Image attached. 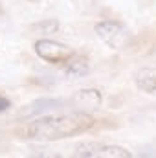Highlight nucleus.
Masks as SVG:
<instances>
[{"mask_svg":"<svg viewBox=\"0 0 156 158\" xmlns=\"http://www.w3.org/2000/svg\"><path fill=\"white\" fill-rule=\"evenodd\" d=\"M96 119L88 112L76 110L72 114L59 116H39L26 129V138L35 142H57L70 136H77L94 127Z\"/></svg>","mask_w":156,"mask_h":158,"instance_id":"obj_1","label":"nucleus"},{"mask_svg":"<svg viewBox=\"0 0 156 158\" xmlns=\"http://www.w3.org/2000/svg\"><path fill=\"white\" fill-rule=\"evenodd\" d=\"M94 33L97 39L105 42L112 50H123L130 42V31L116 20H101L94 26Z\"/></svg>","mask_w":156,"mask_h":158,"instance_id":"obj_2","label":"nucleus"},{"mask_svg":"<svg viewBox=\"0 0 156 158\" xmlns=\"http://www.w3.org/2000/svg\"><path fill=\"white\" fill-rule=\"evenodd\" d=\"M77 158H130L132 153L121 145H109L99 142H83L72 153Z\"/></svg>","mask_w":156,"mask_h":158,"instance_id":"obj_3","label":"nucleus"},{"mask_svg":"<svg viewBox=\"0 0 156 158\" xmlns=\"http://www.w3.org/2000/svg\"><path fill=\"white\" fill-rule=\"evenodd\" d=\"M33 50L42 61L51 63V64H64L74 55V50L70 46L51 39H39L35 42Z\"/></svg>","mask_w":156,"mask_h":158,"instance_id":"obj_4","label":"nucleus"},{"mask_svg":"<svg viewBox=\"0 0 156 158\" xmlns=\"http://www.w3.org/2000/svg\"><path fill=\"white\" fill-rule=\"evenodd\" d=\"M70 103H72L77 110L90 114L92 110L101 109V105H103V96H101V92L96 90V88H83V90L76 92V94L70 98Z\"/></svg>","mask_w":156,"mask_h":158,"instance_id":"obj_5","label":"nucleus"},{"mask_svg":"<svg viewBox=\"0 0 156 158\" xmlns=\"http://www.w3.org/2000/svg\"><path fill=\"white\" fill-rule=\"evenodd\" d=\"M63 107V101L61 99H53V98H39V99H33L31 103L24 105L20 110H18V118L20 119H30L35 118V116H42L50 110H55V109H61Z\"/></svg>","mask_w":156,"mask_h":158,"instance_id":"obj_6","label":"nucleus"},{"mask_svg":"<svg viewBox=\"0 0 156 158\" xmlns=\"http://www.w3.org/2000/svg\"><path fill=\"white\" fill-rule=\"evenodd\" d=\"M134 83L142 92L156 94V68H140L134 76Z\"/></svg>","mask_w":156,"mask_h":158,"instance_id":"obj_7","label":"nucleus"},{"mask_svg":"<svg viewBox=\"0 0 156 158\" xmlns=\"http://www.w3.org/2000/svg\"><path fill=\"white\" fill-rule=\"evenodd\" d=\"M66 66H64V74L68 76V77L72 79H81L84 77L86 74H88V61L84 59V57H81V55H72L66 63H64Z\"/></svg>","mask_w":156,"mask_h":158,"instance_id":"obj_8","label":"nucleus"},{"mask_svg":"<svg viewBox=\"0 0 156 158\" xmlns=\"http://www.w3.org/2000/svg\"><path fill=\"white\" fill-rule=\"evenodd\" d=\"M31 30L37 31V33H42V35H51V33H55V31L59 30V20H57V19H46V20H42V22L33 24Z\"/></svg>","mask_w":156,"mask_h":158,"instance_id":"obj_9","label":"nucleus"},{"mask_svg":"<svg viewBox=\"0 0 156 158\" xmlns=\"http://www.w3.org/2000/svg\"><path fill=\"white\" fill-rule=\"evenodd\" d=\"M9 107H11V101L6 96H0V112H6Z\"/></svg>","mask_w":156,"mask_h":158,"instance_id":"obj_10","label":"nucleus"}]
</instances>
